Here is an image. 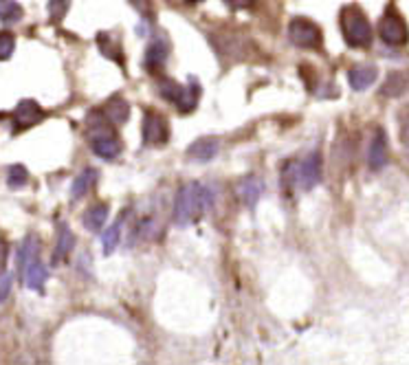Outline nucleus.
Wrapping results in <instances>:
<instances>
[{
    "mask_svg": "<svg viewBox=\"0 0 409 365\" xmlns=\"http://www.w3.org/2000/svg\"><path fill=\"white\" fill-rule=\"evenodd\" d=\"M70 7V0H49V18L53 24H60Z\"/></svg>",
    "mask_w": 409,
    "mask_h": 365,
    "instance_id": "bb28decb",
    "label": "nucleus"
},
{
    "mask_svg": "<svg viewBox=\"0 0 409 365\" xmlns=\"http://www.w3.org/2000/svg\"><path fill=\"white\" fill-rule=\"evenodd\" d=\"M298 182L306 192H310L321 182V154L319 152H310L302 161V165L298 167Z\"/></svg>",
    "mask_w": 409,
    "mask_h": 365,
    "instance_id": "6e6552de",
    "label": "nucleus"
},
{
    "mask_svg": "<svg viewBox=\"0 0 409 365\" xmlns=\"http://www.w3.org/2000/svg\"><path fill=\"white\" fill-rule=\"evenodd\" d=\"M75 247V233L70 231L66 224L62 222L60 224V235H58V244H55V254H53V266L62 264L68 256L70 251H73Z\"/></svg>",
    "mask_w": 409,
    "mask_h": 365,
    "instance_id": "dca6fc26",
    "label": "nucleus"
},
{
    "mask_svg": "<svg viewBox=\"0 0 409 365\" xmlns=\"http://www.w3.org/2000/svg\"><path fill=\"white\" fill-rule=\"evenodd\" d=\"M218 150H220V141L216 137H201L187 148V157L194 159V161L207 163V161H211L216 157Z\"/></svg>",
    "mask_w": 409,
    "mask_h": 365,
    "instance_id": "9b49d317",
    "label": "nucleus"
},
{
    "mask_svg": "<svg viewBox=\"0 0 409 365\" xmlns=\"http://www.w3.org/2000/svg\"><path fill=\"white\" fill-rule=\"evenodd\" d=\"M97 170H93V167H88V170H84L73 182H70V196L77 201V199H82V196H86L88 194V189L95 185V180H97Z\"/></svg>",
    "mask_w": 409,
    "mask_h": 365,
    "instance_id": "aec40b11",
    "label": "nucleus"
},
{
    "mask_svg": "<svg viewBox=\"0 0 409 365\" xmlns=\"http://www.w3.org/2000/svg\"><path fill=\"white\" fill-rule=\"evenodd\" d=\"M130 3L141 11L146 13V16H150V7H152V0H130Z\"/></svg>",
    "mask_w": 409,
    "mask_h": 365,
    "instance_id": "7c9ffc66",
    "label": "nucleus"
},
{
    "mask_svg": "<svg viewBox=\"0 0 409 365\" xmlns=\"http://www.w3.org/2000/svg\"><path fill=\"white\" fill-rule=\"evenodd\" d=\"M262 189H264V185L260 182V178L249 176V178H245L242 182H240L238 196H240V201H242L249 209H256L260 196H262Z\"/></svg>",
    "mask_w": 409,
    "mask_h": 365,
    "instance_id": "2eb2a0df",
    "label": "nucleus"
},
{
    "mask_svg": "<svg viewBox=\"0 0 409 365\" xmlns=\"http://www.w3.org/2000/svg\"><path fill=\"white\" fill-rule=\"evenodd\" d=\"M22 13L24 11L16 0H0V22H18Z\"/></svg>",
    "mask_w": 409,
    "mask_h": 365,
    "instance_id": "393cba45",
    "label": "nucleus"
},
{
    "mask_svg": "<svg viewBox=\"0 0 409 365\" xmlns=\"http://www.w3.org/2000/svg\"><path fill=\"white\" fill-rule=\"evenodd\" d=\"M5 262H7V249L3 242H0V273L5 271Z\"/></svg>",
    "mask_w": 409,
    "mask_h": 365,
    "instance_id": "2f4dec72",
    "label": "nucleus"
},
{
    "mask_svg": "<svg viewBox=\"0 0 409 365\" xmlns=\"http://www.w3.org/2000/svg\"><path fill=\"white\" fill-rule=\"evenodd\" d=\"M201 93H203V88H201L199 79H196V77H190V79H187V86L183 88V97H180V102L176 104V108L183 112V115H190V112H192L196 106H199Z\"/></svg>",
    "mask_w": 409,
    "mask_h": 365,
    "instance_id": "f3484780",
    "label": "nucleus"
},
{
    "mask_svg": "<svg viewBox=\"0 0 409 365\" xmlns=\"http://www.w3.org/2000/svg\"><path fill=\"white\" fill-rule=\"evenodd\" d=\"M256 0H224V5H229L231 9H249L253 7Z\"/></svg>",
    "mask_w": 409,
    "mask_h": 365,
    "instance_id": "c756f323",
    "label": "nucleus"
},
{
    "mask_svg": "<svg viewBox=\"0 0 409 365\" xmlns=\"http://www.w3.org/2000/svg\"><path fill=\"white\" fill-rule=\"evenodd\" d=\"M405 91H407V77L401 75V73H394V75L387 77L385 86L380 88V95H385V97H401Z\"/></svg>",
    "mask_w": 409,
    "mask_h": 365,
    "instance_id": "5701e85b",
    "label": "nucleus"
},
{
    "mask_svg": "<svg viewBox=\"0 0 409 365\" xmlns=\"http://www.w3.org/2000/svg\"><path fill=\"white\" fill-rule=\"evenodd\" d=\"M183 88H185V86H180V84H176L174 79H167V77H163V79L159 81V91H161V95H163V100H167V102L174 104V106L180 102Z\"/></svg>",
    "mask_w": 409,
    "mask_h": 365,
    "instance_id": "b1692460",
    "label": "nucleus"
},
{
    "mask_svg": "<svg viewBox=\"0 0 409 365\" xmlns=\"http://www.w3.org/2000/svg\"><path fill=\"white\" fill-rule=\"evenodd\" d=\"M288 38H291L293 45L300 47V49L317 51L323 45L321 29L313 20H308V18H293L291 26H288Z\"/></svg>",
    "mask_w": 409,
    "mask_h": 365,
    "instance_id": "20e7f679",
    "label": "nucleus"
},
{
    "mask_svg": "<svg viewBox=\"0 0 409 365\" xmlns=\"http://www.w3.org/2000/svg\"><path fill=\"white\" fill-rule=\"evenodd\" d=\"M121 222H123V214L119 216V220L112 224V227H108L102 235V249H104V254L110 256L112 251L117 249L119 244V238H121Z\"/></svg>",
    "mask_w": 409,
    "mask_h": 365,
    "instance_id": "4be33fe9",
    "label": "nucleus"
},
{
    "mask_svg": "<svg viewBox=\"0 0 409 365\" xmlns=\"http://www.w3.org/2000/svg\"><path fill=\"white\" fill-rule=\"evenodd\" d=\"M187 5H199V3H203V0H185Z\"/></svg>",
    "mask_w": 409,
    "mask_h": 365,
    "instance_id": "473e14b6",
    "label": "nucleus"
},
{
    "mask_svg": "<svg viewBox=\"0 0 409 365\" xmlns=\"http://www.w3.org/2000/svg\"><path fill=\"white\" fill-rule=\"evenodd\" d=\"M7 182L11 189H18V187H24L26 182H29V172H26V167L16 163L9 167V174H7Z\"/></svg>",
    "mask_w": 409,
    "mask_h": 365,
    "instance_id": "a878e982",
    "label": "nucleus"
},
{
    "mask_svg": "<svg viewBox=\"0 0 409 365\" xmlns=\"http://www.w3.org/2000/svg\"><path fill=\"white\" fill-rule=\"evenodd\" d=\"M141 137H144L146 146H165L170 141V123L159 112L146 110L144 125H141Z\"/></svg>",
    "mask_w": 409,
    "mask_h": 365,
    "instance_id": "39448f33",
    "label": "nucleus"
},
{
    "mask_svg": "<svg viewBox=\"0 0 409 365\" xmlns=\"http://www.w3.org/2000/svg\"><path fill=\"white\" fill-rule=\"evenodd\" d=\"M97 47H100V51L106 55L108 60L112 62H117V64H125V58H123V51H121V45H119V40L112 36V33H106L102 31L100 36H97Z\"/></svg>",
    "mask_w": 409,
    "mask_h": 365,
    "instance_id": "a211bd4d",
    "label": "nucleus"
},
{
    "mask_svg": "<svg viewBox=\"0 0 409 365\" xmlns=\"http://www.w3.org/2000/svg\"><path fill=\"white\" fill-rule=\"evenodd\" d=\"M378 36L389 47H401L407 42V24L396 9H387L378 22Z\"/></svg>",
    "mask_w": 409,
    "mask_h": 365,
    "instance_id": "423d86ee",
    "label": "nucleus"
},
{
    "mask_svg": "<svg viewBox=\"0 0 409 365\" xmlns=\"http://www.w3.org/2000/svg\"><path fill=\"white\" fill-rule=\"evenodd\" d=\"M368 165L372 172H380L387 165V134L383 128H376L368 150Z\"/></svg>",
    "mask_w": 409,
    "mask_h": 365,
    "instance_id": "1a4fd4ad",
    "label": "nucleus"
},
{
    "mask_svg": "<svg viewBox=\"0 0 409 365\" xmlns=\"http://www.w3.org/2000/svg\"><path fill=\"white\" fill-rule=\"evenodd\" d=\"M16 49V36L11 31H0V62L9 60Z\"/></svg>",
    "mask_w": 409,
    "mask_h": 365,
    "instance_id": "cd10ccee",
    "label": "nucleus"
},
{
    "mask_svg": "<svg viewBox=\"0 0 409 365\" xmlns=\"http://www.w3.org/2000/svg\"><path fill=\"white\" fill-rule=\"evenodd\" d=\"M86 139L93 148L95 157H100L102 161H112L121 154V139L117 134V130L112 128V123L104 119V115L100 110H93L86 117Z\"/></svg>",
    "mask_w": 409,
    "mask_h": 365,
    "instance_id": "f03ea898",
    "label": "nucleus"
},
{
    "mask_svg": "<svg viewBox=\"0 0 409 365\" xmlns=\"http://www.w3.org/2000/svg\"><path fill=\"white\" fill-rule=\"evenodd\" d=\"M108 205L100 203V205H93L86 214H84V227L88 231H100L104 224H106V218H108Z\"/></svg>",
    "mask_w": 409,
    "mask_h": 365,
    "instance_id": "412c9836",
    "label": "nucleus"
},
{
    "mask_svg": "<svg viewBox=\"0 0 409 365\" xmlns=\"http://www.w3.org/2000/svg\"><path fill=\"white\" fill-rule=\"evenodd\" d=\"M45 117H47V112L38 102L22 100L16 106V110H13V130L24 132V130H29V128H33V125L45 121Z\"/></svg>",
    "mask_w": 409,
    "mask_h": 365,
    "instance_id": "0eeeda50",
    "label": "nucleus"
},
{
    "mask_svg": "<svg viewBox=\"0 0 409 365\" xmlns=\"http://www.w3.org/2000/svg\"><path fill=\"white\" fill-rule=\"evenodd\" d=\"M214 194L209 187L201 185V182H187L176 192L174 201V222L176 227H190L196 220H201V216L211 207Z\"/></svg>",
    "mask_w": 409,
    "mask_h": 365,
    "instance_id": "f257e3e1",
    "label": "nucleus"
},
{
    "mask_svg": "<svg viewBox=\"0 0 409 365\" xmlns=\"http://www.w3.org/2000/svg\"><path fill=\"white\" fill-rule=\"evenodd\" d=\"M376 77H378V68L374 64L355 66V68H350V73H348V81H350L352 91H365V88H370L372 84L376 81Z\"/></svg>",
    "mask_w": 409,
    "mask_h": 365,
    "instance_id": "ddd939ff",
    "label": "nucleus"
},
{
    "mask_svg": "<svg viewBox=\"0 0 409 365\" xmlns=\"http://www.w3.org/2000/svg\"><path fill=\"white\" fill-rule=\"evenodd\" d=\"M38 258V240H36V235H26L20 249H18V256H16V266H18V273L22 275L24 269H26V264H29L31 260Z\"/></svg>",
    "mask_w": 409,
    "mask_h": 365,
    "instance_id": "6ab92c4d",
    "label": "nucleus"
},
{
    "mask_svg": "<svg viewBox=\"0 0 409 365\" xmlns=\"http://www.w3.org/2000/svg\"><path fill=\"white\" fill-rule=\"evenodd\" d=\"M9 290H11V275L7 271H3L0 273V304L9 297Z\"/></svg>",
    "mask_w": 409,
    "mask_h": 365,
    "instance_id": "c85d7f7f",
    "label": "nucleus"
},
{
    "mask_svg": "<svg viewBox=\"0 0 409 365\" xmlns=\"http://www.w3.org/2000/svg\"><path fill=\"white\" fill-rule=\"evenodd\" d=\"M102 115L112 125H121V123H125V121L130 119V104L125 102L121 95H112L110 100L104 104Z\"/></svg>",
    "mask_w": 409,
    "mask_h": 365,
    "instance_id": "9d476101",
    "label": "nucleus"
},
{
    "mask_svg": "<svg viewBox=\"0 0 409 365\" xmlns=\"http://www.w3.org/2000/svg\"><path fill=\"white\" fill-rule=\"evenodd\" d=\"M341 33L352 49H368L372 45V24L359 5H346L341 9Z\"/></svg>",
    "mask_w": 409,
    "mask_h": 365,
    "instance_id": "7ed1b4c3",
    "label": "nucleus"
},
{
    "mask_svg": "<svg viewBox=\"0 0 409 365\" xmlns=\"http://www.w3.org/2000/svg\"><path fill=\"white\" fill-rule=\"evenodd\" d=\"M22 277H24V284L29 290H42L47 284V279H49V269L40 262V258H36V260H31L29 264H26Z\"/></svg>",
    "mask_w": 409,
    "mask_h": 365,
    "instance_id": "4468645a",
    "label": "nucleus"
},
{
    "mask_svg": "<svg viewBox=\"0 0 409 365\" xmlns=\"http://www.w3.org/2000/svg\"><path fill=\"white\" fill-rule=\"evenodd\" d=\"M167 55H170V45H167V40H154L146 51L144 64H146V68L150 73H159L161 68L165 66Z\"/></svg>",
    "mask_w": 409,
    "mask_h": 365,
    "instance_id": "f8f14e48",
    "label": "nucleus"
}]
</instances>
